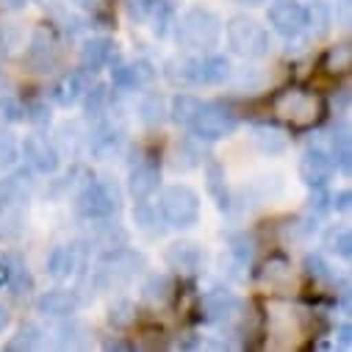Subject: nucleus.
I'll return each instance as SVG.
<instances>
[{"instance_id":"1","label":"nucleus","mask_w":352,"mask_h":352,"mask_svg":"<svg viewBox=\"0 0 352 352\" xmlns=\"http://www.w3.org/2000/svg\"><path fill=\"white\" fill-rule=\"evenodd\" d=\"M230 72H233L230 61L217 53H203L195 58L184 56L166 64V78L181 86H219L230 78Z\"/></svg>"},{"instance_id":"2","label":"nucleus","mask_w":352,"mask_h":352,"mask_svg":"<svg viewBox=\"0 0 352 352\" xmlns=\"http://www.w3.org/2000/svg\"><path fill=\"white\" fill-rule=\"evenodd\" d=\"M175 36L189 50L211 53L222 39V20L206 6H192L175 20Z\"/></svg>"},{"instance_id":"3","label":"nucleus","mask_w":352,"mask_h":352,"mask_svg":"<svg viewBox=\"0 0 352 352\" xmlns=\"http://www.w3.org/2000/svg\"><path fill=\"white\" fill-rule=\"evenodd\" d=\"M155 208H158L164 225L178 228V230H186V228L197 225V219H200V197L195 189H189L184 184L166 186L161 192Z\"/></svg>"},{"instance_id":"4","label":"nucleus","mask_w":352,"mask_h":352,"mask_svg":"<svg viewBox=\"0 0 352 352\" xmlns=\"http://www.w3.org/2000/svg\"><path fill=\"white\" fill-rule=\"evenodd\" d=\"M120 206H122V195L114 181H89L75 197V214L89 222L114 217Z\"/></svg>"},{"instance_id":"5","label":"nucleus","mask_w":352,"mask_h":352,"mask_svg":"<svg viewBox=\"0 0 352 352\" xmlns=\"http://www.w3.org/2000/svg\"><path fill=\"white\" fill-rule=\"evenodd\" d=\"M225 34H228V45L236 56L241 58H263L270 53L272 42H270V34L263 25H258L252 17L247 14H236L228 20L225 25Z\"/></svg>"},{"instance_id":"6","label":"nucleus","mask_w":352,"mask_h":352,"mask_svg":"<svg viewBox=\"0 0 352 352\" xmlns=\"http://www.w3.org/2000/svg\"><path fill=\"white\" fill-rule=\"evenodd\" d=\"M322 100L314 95V92H305V89H286L275 98V114L294 125V128H311L322 120Z\"/></svg>"},{"instance_id":"7","label":"nucleus","mask_w":352,"mask_h":352,"mask_svg":"<svg viewBox=\"0 0 352 352\" xmlns=\"http://www.w3.org/2000/svg\"><path fill=\"white\" fill-rule=\"evenodd\" d=\"M239 128V120L230 109L219 106V103H203L197 106L195 117L189 120V131L195 133V139L200 142H219V139H228L230 133H236Z\"/></svg>"},{"instance_id":"8","label":"nucleus","mask_w":352,"mask_h":352,"mask_svg":"<svg viewBox=\"0 0 352 352\" xmlns=\"http://www.w3.org/2000/svg\"><path fill=\"white\" fill-rule=\"evenodd\" d=\"M144 267V255L128 250V247H117V250H109L103 258H100V272H98V280L106 283V286H117V283H128L131 278H136Z\"/></svg>"},{"instance_id":"9","label":"nucleus","mask_w":352,"mask_h":352,"mask_svg":"<svg viewBox=\"0 0 352 352\" xmlns=\"http://www.w3.org/2000/svg\"><path fill=\"white\" fill-rule=\"evenodd\" d=\"M336 175V161L333 155L327 153V147L316 144V147H308L300 158V178L305 186L316 189V186H327Z\"/></svg>"},{"instance_id":"10","label":"nucleus","mask_w":352,"mask_h":352,"mask_svg":"<svg viewBox=\"0 0 352 352\" xmlns=\"http://www.w3.org/2000/svg\"><path fill=\"white\" fill-rule=\"evenodd\" d=\"M267 322H270V336L280 346H292L297 341V336L302 333L300 311H294L292 305H283V302H272L267 308Z\"/></svg>"},{"instance_id":"11","label":"nucleus","mask_w":352,"mask_h":352,"mask_svg":"<svg viewBox=\"0 0 352 352\" xmlns=\"http://www.w3.org/2000/svg\"><path fill=\"white\" fill-rule=\"evenodd\" d=\"M20 153L25 158V164L39 175H53L61 164V155H58L56 144L47 142V136H39V133L25 136V142L20 144Z\"/></svg>"},{"instance_id":"12","label":"nucleus","mask_w":352,"mask_h":352,"mask_svg":"<svg viewBox=\"0 0 352 352\" xmlns=\"http://www.w3.org/2000/svg\"><path fill=\"white\" fill-rule=\"evenodd\" d=\"M267 20L272 31L280 34L283 39H297L305 31V9L294 3V0H278L275 6H270Z\"/></svg>"},{"instance_id":"13","label":"nucleus","mask_w":352,"mask_h":352,"mask_svg":"<svg viewBox=\"0 0 352 352\" xmlns=\"http://www.w3.org/2000/svg\"><path fill=\"white\" fill-rule=\"evenodd\" d=\"M200 311H203V322H208V324H228V322H233L239 316L241 300L233 292H228V289H214V292H208L203 297Z\"/></svg>"},{"instance_id":"14","label":"nucleus","mask_w":352,"mask_h":352,"mask_svg":"<svg viewBox=\"0 0 352 352\" xmlns=\"http://www.w3.org/2000/svg\"><path fill=\"white\" fill-rule=\"evenodd\" d=\"M139 17L150 23V31L155 36H166L178 20L175 14V0H142L139 3Z\"/></svg>"},{"instance_id":"15","label":"nucleus","mask_w":352,"mask_h":352,"mask_svg":"<svg viewBox=\"0 0 352 352\" xmlns=\"http://www.w3.org/2000/svg\"><path fill=\"white\" fill-rule=\"evenodd\" d=\"M117 58V45L109 36H95V39H86L80 47V67L89 69L92 75L103 67H111Z\"/></svg>"},{"instance_id":"16","label":"nucleus","mask_w":352,"mask_h":352,"mask_svg":"<svg viewBox=\"0 0 352 352\" xmlns=\"http://www.w3.org/2000/svg\"><path fill=\"white\" fill-rule=\"evenodd\" d=\"M92 86V72L89 69H75L69 75H64L56 86V92H53V100L61 106V109H69L75 103H80V98L86 95V89Z\"/></svg>"},{"instance_id":"17","label":"nucleus","mask_w":352,"mask_h":352,"mask_svg":"<svg viewBox=\"0 0 352 352\" xmlns=\"http://www.w3.org/2000/svg\"><path fill=\"white\" fill-rule=\"evenodd\" d=\"M203 261H206V252L197 244H192V241H175L166 250L169 270L181 272V275H195L203 267Z\"/></svg>"},{"instance_id":"18","label":"nucleus","mask_w":352,"mask_h":352,"mask_svg":"<svg viewBox=\"0 0 352 352\" xmlns=\"http://www.w3.org/2000/svg\"><path fill=\"white\" fill-rule=\"evenodd\" d=\"M158 181H161V172L155 161H139L131 169V178H128V189L136 200H150L158 192Z\"/></svg>"},{"instance_id":"19","label":"nucleus","mask_w":352,"mask_h":352,"mask_svg":"<svg viewBox=\"0 0 352 352\" xmlns=\"http://www.w3.org/2000/svg\"><path fill=\"white\" fill-rule=\"evenodd\" d=\"M120 147H122L120 131H117L109 120H98L95 131L89 133V150H92L100 161H109V158H114V155L120 153Z\"/></svg>"},{"instance_id":"20","label":"nucleus","mask_w":352,"mask_h":352,"mask_svg":"<svg viewBox=\"0 0 352 352\" xmlns=\"http://www.w3.org/2000/svg\"><path fill=\"white\" fill-rule=\"evenodd\" d=\"M28 219V200H3L0 203V236L20 239Z\"/></svg>"},{"instance_id":"21","label":"nucleus","mask_w":352,"mask_h":352,"mask_svg":"<svg viewBox=\"0 0 352 352\" xmlns=\"http://www.w3.org/2000/svg\"><path fill=\"white\" fill-rule=\"evenodd\" d=\"M36 311L45 316H53V319H69L78 311V297L72 292H61V289L45 292L36 300Z\"/></svg>"},{"instance_id":"22","label":"nucleus","mask_w":352,"mask_h":352,"mask_svg":"<svg viewBox=\"0 0 352 352\" xmlns=\"http://www.w3.org/2000/svg\"><path fill=\"white\" fill-rule=\"evenodd\" d=\"M53 58H56V36H53V31L50 28H36L34 34H31V42H28V61L34 64V67H39V72L45 69V67H50L53 64Z\"/></svg>"},{"instance_id":"23","label":"nucleus","mask_w":352,"mask_h":352,"mask_svg":"<svg viewBox=\"0 0 352 352\" xmlns=\"http://www.w3.org/2000/svg\"><path fill=\"white\" fill-rule=\"evenodd\" d=\"M252 142L263 155H280L289 150L286 131H280L278 125H270V122H261L252 128Z\"/></svg>"},{"instance_id":"24","label":"nucleus","mask_w":352,"mask_h":352,"mask_svg":"<svg viewBox=\"0 0 352 352\" xmlns=\"http://www.w3.org/2000/svg\"><path fill=\"white\" fill-rule=\"evenodd\" d=\"M333 25H336V12H333V3H327V0H314L305 9V31H311L314 39L327 36Z\"/></svg>"},{"instance_id":"25","label":"nucleus","mask_w":352,"mask_h":352,"mask_svg":"<svg viewBox=\"0 0 352 352\" xmlns=\"http://www.w3.org/2000/svg\"><path fill=\"white\" fill-rule=\"evenodd\" d=\"M78 267V250L69 244H58L53 247V252L47 255V272L56 280H67Z\"/></svg>"},{"instance_id":"26","label":"nucleus","mask_w":352,"mask_h":352,"mask_svg":"<svg viewBox=\"0 0 352 352\" xmlns=\"http://www.w3.org/2000/svg\"><path fill=\"white\" fill-rule=\"evenodd\" d=\"M206 186H208V195L214 197L217 208L219 211H230V195H228V186H225V169L214 158L206 164Z\"/></svg>"},{"instance_id":"27","label":"nucleus","mask_w":352,"mask_h":352,"mask_svg":"<svg viewBox=\"0 0 352 352\" xmlns=\"http://www.w3.org/2000/svg\"><path fill=\"white\" fill-rule=\"evenodd\" d=\"M200 161H203V153L197 150V144H195L192 139H181L178 144L172 147L166 164H169L172 172H189V169L200 166Z\"/></svg>"},{"instance_id":"28","label":"nucleus","mask_w":352,"mask_h":352,"mask_svg":"<svg viewBox=\"0 0 352 352\" xmlns=\"http://www.w3.org/2000/svg\"><path fill=\"white\" fill-rule=\"evenodd\" d=\"M261 280L272 286V289H289L294 283V272H292V263L280 255L270 258L267 263H263V270H261Z\"/></svg>"},{"instance_id":"29","label":"nucleus","mask_w":352,"mask_h":352,"mask_svg":"<svg viewBox=\"0 0 352 352\" xmlns=\"http://www.w3.org/2000/svg\"><path fill=\"white\" fill-rule=\"evenodd\" d=\"M139 120L147 125V128H158L164 120H166V100L158 95V92H147L139 98Z\"/></svg>"},{"instance_id":"30","label":"nucleus","mask_w":352,"mask_h":352,"mask_svg":"<svg viewBox=\"0 0 352 352\" xmlns=\"http://www.w3.org/2000/svg\"><path fill=\"white\" fill-rule=\"evenodd\" d=\"M80 100H83V111H86V117H89L92 122H98V120H106V114H109L111 92L106 89V86H89V89H86V95H83Z\"/></svg>"},{"instance_id":"31","label":"nucleus","mask_w":352,"mask_h":352,"mask_svg":"<svg viewBox=\"0 0 352 352\" xmlns=\"http://www.w3.org/2000/svg\"><path fill=\"white\" fill-rule=\"evenodd\" d=\"M327 153L336 161V169H341L344 175L349 172V158H352V147H349V131L346 128H333L330 131V144Z\"/></svg>"},{"instance_id":"32","label":"nucleus","mask_w":352,"mask_h":352,"mask_svg":"<svg viewBox=\"0 0 352 352\" xmlns=\"http://www.w3.org/2000/svg\"><path fill=\"white\" fill-rule=\"evenodd\" d=\"M316 222H319V217H314V214H305V217L292 219V222L283 228L286 241H292V244H308V241L314 239L316 228H319Z\"/></svg>"},{"instance_id":"33","label":"nucleus","mask_w":352,"mask_h":352,"mask_svg":"<svg viewBox=\"0 0 352 352\" xmlns=\"http://www.w3.org/2000/svg\"><path fill=\"white\" fill-rule=\"evenodd\" d=\"M172 297V280L169 275H150L142 286V300L150 305H164Z\"/></svg>"},{"instance_id":"34","label":"nucleus","mask_w":352,"mask_h":352,"mask_svg":"<svg viewBox=\"0 0 352 352\" xmlns=\"http://www.w3.org/2000/svg\"><path fill=\"white\" fill-rule=\"evenodd\" d=\"M197 106H200V100L197 98H192V95H175L172 100H169V109H166V114L175 120V122H181V125H189V120L195 117V111H197Z\"/></svg>"},{"instance_id":"35","label":"nucleus","mask_w":352,"mask_h":352,"mask_svg":"<svg viewBox=\"0 0 352 352\" xmlns=\"http://www.w3.org/2000/svg\"><path fill=\"white\" fill-rule=\"evenodd\" d=\"M324 247H327L330 252L341 255V258H349V255H352V233H349V228H344V225L330 228V230L324 233Z\"/></svg>"},{"instance_id":"36","label":"nucleus","mask_w":352,"mask_h":352,"mask_svg":"<svg viewBox=\"0 0 352 352\" xmlns=\"http://www.w3.org/2000/svg\"><path fill=\"white\" fill-rule=\"evenodd\" d=\"M111 80H114V86H117L120 92H136V89H142L133 64H111Z\"/></svg>"},{"instance_id":"37","label":"nucleus","mask_w":352,"mask_h":352,"mask_svg":"<svg viewBox=\"0 0 352 352\" xmlns=\"http://www.w3.org/2000/svg\"><path fill=\"white\" fill-rule=\"evenodd\" d=\"M228 250H230V258L239 263V267H247L250 263V258H252V252H255V241H252V236H247V233H233L230 239H228Z\"/></svg>"},{"instance_id":"38","label":"nucleus","mask_w":352,"mask_h":352,"mask_svg":"<svg viewBox=\"0 0 352 352\" xmlns=\"http://www.w3.org/2000/svg\"><path fill=\"white\" fill-rule=\"evenodd\" d=\"M136 322V305L131 300H120L109 308V324L117 327V330H125Z\"/></svg>"},{"instance_id":"39","label":"nucleus","mask_w":352,"mask_h":352,"mask_svg":"<svg viewBox=\"0 0 352 352\" xmlns=\"http://www.w3.org/2000/svg\"><path fill=\"white\" fill-rule=\"evenodd\" d=\"M42 344V330L36 327V324H25V327H20L17 330V336L6 344V349H34V346H39Z\"/></svg>"},{"instance_id":"40","label":"nucleus","mask_w":352,"mask_h":352,"mask_svg":"<svg viewBox=\"0 0 352 352\" xmlns=\"http://www.w3.org/2000/svg\"><path fill=\"white\" fill-rule=\"evenodd\" d=\"M86 330L80 322H75V319H69L67 324H61L58 327V346H80V344H86Z\"/></svg>"},{"instance_id":"41","label":"nucleus","mask_w":352,"mask_h":352,"mask_svg":"<svg viewBox=\"0 0 352 352\" xmlns=\"http://www.w3.org/2000/svg\"><path fill=\"white\" fill-rule=\"evenodd\" d=\"M305 270H308V275H311L314 280H319V283H333L330 263L324 261L322 252H311V255L305 258Z\"/></svg>"},{"instance_id":"42","label":"nucleus","mask_w":352,"mask_h":352,"mask_svg":"<svg viewBox=\"0 0 352 352\" xmlns=\"http://www.w3.org/2000/svg\"><path fill=\"white\" fill-rule=\"evenodd\" d=\"M17 158H20V147H17L14 136L9 131H0V172L14 166Z\"/></svg>"},{"instance_id":"43","label":"nucleus","mask_w":352,"mask_h":352,"mask_svg":"<svg viewBox=\"0 0 352 352\" xmlns=\"http://www.w3.org/2000/svg\"><path fill=\"white\" fill-rule=\"evenodd\" d=\"M324 64H327L330 72H346L349 64H352V50H349V45H338V47H333V50L327 53Z\"/></svg>"},{"instance_id":"44","label":"nucleus","mask_w":352,"mask_h":352,"mask_svg":"<svg viewBox=\"0 0 352 352\" xmlns=\"http://www.w3.org/2000/svg\"><path fill=\"white\" fill-rule=\"evenodd\" d=\"M327 211H330V192H327V186H316L308 197V214L322 217Z\"/></svg>"},{"instance_id":"45","label":"nucleus","mask_w":352,"mask_h":352,"mask_svg":"<svg viewBox=\"0 0 352 352\" xmlns=\"http://www.w3.org/2000/svg\"><path fill=\"white\" fill-rule=\"evenodd\" d=\"M0 111L9 122H25V103H20L17 98H3L0 100Z\"/></svg>"},{"instance_id":"46","label":"nucleus","mask_w":352,"mask_h":352,"mask_svg":"<svg viewBox=\"0 0 352 352\" xmlns=\"http://www.w3.org/2000/svg\"><path fill=\"white\" fill-rule=\"evenodd\" d=\"M25 120L34 122V125H50V109H47V103H42V100L25 103Z\"/></svg>"},{"instance_id":"47","label":"nucleus","mask_w":352,"mask_h":352,"mask_svg":"<svg viewBox=\"0 0 352 352\" xmlns=\"http://www.w3.org/2000/svg\"><path fill=\"white\" fill-rule=\"evenodd\" d=\"M349 200H352V195H349V189H344V192H338L336 197H330V208H336V211H349Z\"/></svg>"},{"instance_id":"48","label":"nucleus","mask_w":352,"mask_h":352,"mask_svg":"<svg viewBox=\"0 0 352 352\" xmlns=\"http://www.w3.org/2000/svg\"><path fill=\"white\" fill-rule=\"evenodd\" d=\"M12 272H14V261L3 258V261H0V286H6L12 280Z\"/></svg>"},{"instance_id":"49","label":"nucleus","mask_w":352,"mask_h":352,"mask_svg":"<svg viewBox=\"0 0 352 352\" xmlns=\"http://www.w3.org/2000/svg\"><path fill=\"white\" fill-rule=\"evenodd\" d=\"M349 9H352V0H338L336 3V20H338V14H341V25H349Z\"/></svg>"},{"instance_id":"50","label":"nucleus","mask_w":352,"mask_h":352,"mask_svg":"<svg viewBox=\"0 0 352 352\" xmlns=\"http://www.w3.org/2000/svg\"><path fill=\"white\" fill-rule=\"evenodd\" d=\"M338 346H341V349H349V346H352V327H349L346 322L338 327Z\"/></svg>"},{"instance_id":"51","label":"nucleus","mask_w":352,"mask_h":352,"mask_svg":"<svg viewBox=\"0 0 352 352\" xmlns=\"http://www.w3.org/2000/svg\"><path fill=\"white\" fill-rule=\"evenodd\" d=\"M0 6H6V9H20V6H25V0H0Z\"/></svg>"},{"instance_id":"52","label":"nucleus","mask_w":352,"mask_h":352,"mask_svg":"<svg viewBox=\"0 0 352 352\" xmlns=\"http://www.w3.org/2000/svg\"><path fill=\"white\" fill-rule=\"evenodd\" d=\"M6 324H9V311H6L3 305H0V330H3Z\"/></svg>"},{"instance_id":"53","label":"nucleus","mask_w":352,"mask_h":352,"mask_svg":"<svg viewBox=\"0 0 352 352\" xmlns=\"http://www.w3.org/2000/svg\"><path fill=\"white\" fill-rule=\"evenodd\" d=\"M75 3H80L83 9H95V6L100 3V0H75Z\"/></svg>"},{"instance_id":"54","label":"nucleus","mask_w":352,"mask_h":352,"mask_svg":"<svg viewBox=\"0 0 352 352\" xmlns=\"http://www.w3.org/2000/svg\"><path fill=\"white\" fill-rule=\"evenodd\" d=\"M106 349H128V344H122V341H106Z\"/></svg>"},{"instance_id":"55","label":"nucleus","mask_w":352,"mask_h":352,"mask_svg":"<svg viewBox=\"0 0 352 352\" xmlns=\"http://www.w3.org/2000/svg\"><path fill=\"white\" fill-rule=\"evenodd\" d=\"M239 3H244V6H261L263 0H239Z\"/></svg>"}]
</instances>
